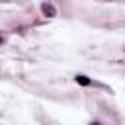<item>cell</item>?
<instances>
[{
	"label": "cell",
	"mask_w": 125,
	"mask_h": 125,
	"mask_svg": "<svg viewBox=\"0 0 125 125\" xmlns=\"http://www.w3.org/2000/svg\"><path fill=\"white\" fill-rule=\"evenodd\" d=\"M76 82L82 84V86H90V84H92V82L88 80V76H84V74H76Z\"/></svg>",
	"instance_id": "6da1fadb"
}]
</instances>
